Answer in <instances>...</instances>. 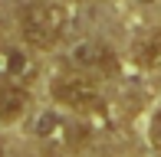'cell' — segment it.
Masks as SVG:
<instances>
[{"mask_svg":"<svg viewBox=\"0 0 161 157\" xmlns=\"http://www.w3.org/2000/svg\"><path fill=\"white\" fill-rule=\"evenodd\" d=\"M148 138H151V144L161 151V111H155V118H151V128H148Z\"/></svg>","mask_w":161,"mask_h":157,"instance_id":"ba28073f","label":"cell"},{"mask_svg":"<svg viewBox=\"0 0 161 157\" xmlns=\"http://www.w3.org/2000/svg\"><path fill=\"white\" fill-rule=\"evenodd\" d=\"M69 59H72V66L86 69V72H112V69H115L112 49L102 46V43H96V39L76 43V46H72V53H69Z\"/></svg>","mask_w":161,"mask_h":157,"instance_id":"277c9868","label":"cell"},{"mask_svg":"<svg viewBox=\"0 0 161 157\" xmlns=\"http://www.w3.org/2000/svg\"><path fill=\"white\" fill-rule=\"evenodd\" d=\"M36 72H40V66H36L33 53H26V49H20V46L0 49V82L30 85L36 78Z\"/></svg>","mask_w":161,"mask_h":157,"instance_id":"3957f363","label":"cell"},{"mask_svg":"<svg viewBox=\"0 0 161 157\" xmlns=\"http://www.w3.org/2000/svg\"><path fill=\"white\" fill-rule=\"evenodd\" d=\"M158 157H161V154H158Z\"/></svg>","mask_w":161,"mask_h":157,"instance_id":"30bf717a","label":"cell"},{"mask_svg":"<svg viewBox=\"0 0 161 157\" xmlns=\"http://www.w3.org/2000/svg\"><path fill=\"white\" fill-rule=\"evenodd\" d=\"M138 56L145 62H158L161 59V36H148L145 43H138Z\"/></svg>","mask_w":161,"mask_h":157,"instance_id":"52a82bcc","label":"cell"},{"mask_svg":"<svg viewBox=\"0 0 161 157\" xmlns=\"http://www.w3.org/2000/svg\"><path fill=\"white\" fill-rule=\"evenodd\" d=\"M36 134L46 138V141H63V144H72V141H76L72 124H66L56 111H43V115L36 118Z\"/></svg>","mask_w":161,"mask_h":157,"instance_id":"5b68a950","label":"cell"},{"mask_svg":"<svg viewBox=\"0 0 161 157\" xmlns=\"http://www.w3.org/2000/svg\"><path fill=\"white\" fill-rule=\"evenodd\" d=\"M26 105H30V95H26L23 85L0 82V118H17V115H23Z\"/></svg>","mask_w":161,"mask_h":157,"instance_id":"8992f818","label":"cell"},{"mask_svg":"<svg viewBox=\"0 0 161 157\" xmlns=\"http://www.w3.org/2000/svg\"><path fill=\"white\" fill-rule=\"evenodd\" d=\"M53 98L59 105H66L69 111H79V115H92V111L105 108V98H102L99 85L86 75H66L53 85Z\"/></svg>","mask_w":161,"mask_h":157,"instance_id":"7a4b0ae2","label":"cell"},{"mask_svg":"<svg viewBox=\"0 0 161 157\" xmlns=\"http://www.w3.org/2000/svg\"><path fill=\"white\" fill-rule=\"evenodd\" d=\"M0 157H3V144H0Z\"/></svg>","mask_w":161,"mask_h":157,"instance_id":"9c48e42d","label":"cell"},{"mask_svg":"<svg viewBox=\"0 0 161 157\" xmlns=\"http://www.w3.org/2000/svg\"><path fill=\"white\" fill-rule=\"evenodd\" d=\"M20 33L33 49H49L66 33V10L59 3H43L36 0L20 13Z\"/></svg>","mask_w":161,"mask_h":157,"instance_id":"6da1fadb","label":"cell"}]
</instances>
